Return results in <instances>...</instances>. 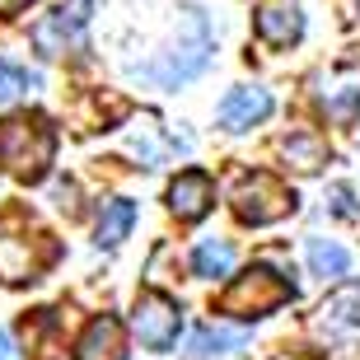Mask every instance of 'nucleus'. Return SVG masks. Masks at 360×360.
Here are the masks:
<instances>
[{
  "mask_svg": "<svg viewBox=\"0 0 360 360\" xmlns=\"http://www.w3.org/2000/svg\"><path fill=\"white\" fill-rule=\"evenodd\" d=\"M56 155V131L42 112H10L0 122V164L19 183H42Z\"/></svg>",
  "mask_w": 360,
  "mask_h": 360,
  "instance_id": "1",
  "label": "nucleus"
},
{
  "mask_svg": "<svg viewBox=\"0 0 360 360\" xmlns=\"http://www.w3.org/2000/svg\"><path fill=\"white\" fill-rule=\"evenodd\" d=\"M285 300H295V285L281 276L276 267H248L225 295H220V314H234V319H262V314L281 309Z\"/></svg>",
  "mask_w": 360,
  "mask_h": 360,
  "instance_id": "2",
  "label": "nucleus"
},
{
  "mask_svg": "<svg viewBox=\"0 0 360 360\" xmlns=\"http://www.w3.org/2000/svg\"><path fill=\"white\" fill-rule=\"evenodd\" d=\"M47 262H52V243L42 234H33V229H24L19 215H5L0 220V281L5 285H24Z\"/></svg>",
  "mask_w": 360,
  "mask_h": 360,
  "instance_id": "3",
  "label": "nucleus"
},
{
  "mask_svg": "<svg viewBox=\"0 0 360 360\" xmlns=\"http://www.w3.org/2000/svg\"><path fill=\"white\" fill-rule=\"evenodd\" d=\"M295 211V192L276 174H243L234 187V215L243 225H276Z\"/></svg>",
  "mask_w": 360,
  "mask_h": 360,
  "instance_id": "4",
  "label": "nucleus"
},
{
  "mask_svg": "<svg viewBox=\"0 0 360 360\" xmlns=\"http://www.w3.org/2000/svg\"><path fill=\"white\" fill-rule=\"evenodd\" d=\"M94 5L98 0H66V5H56L52 14H42L38 24H33V47L42 56H61L70 47H80L84 42V28L94 19Z\"/></svg>",
  "mask_w": 360,
  "mask_h": 360,
  "instance_id": "5",
  "label": "nucleus"
},
{
  "mask_svg": "<svg viewBox=\"0 0 360 360\" xmlns=\"http://www.w3.org/2000/svg\"><path fill=\"white\" fill-rule=\"evenodd\" d=\"M314 337H319L333 356L360 351V290H356V285L337 290L333 300L319 309V319H314Z\"/></svg>",
  "mask_w": 360,
  "mask_h": 360,
  "instance_id": "6",
  "label": "nucleus"
},
{
  "mask_svg": "<svg viewBox=\"0 0 360 360\" xmlns=\"http://www.w3.org/2000/svg\"><path fill=\"white\" fill-rule=\"evenodd\" d=\"M131 328L141 337L146 351H169L178 342V328H183V309L160 290H146L136 300V314H131Z\"/></svg>",
  "mask_w": 360,
  "mask_h": 360,
  "instance_id": "7",
  "label": "nucleus"
},
{
  "mask_svg": "<svg viewBox=\"0 0 360 360\" xmlns=\"http://www.w3.org/2000/svg\"><path fill=\"white\" fill-rule=\"evenodd\" d=\"M253 28L257 38L267 42V47H295L300 42V33H304V14H300V5L295 0H262L253 10Z\"/></svg>",
  "mask_w": 360,
  "mask_h": 360,
  "instance_id": "8",
  "label": "nucleus"
},
{
  "mask_svg": "<svg viewBox=\"0 0 360 360\" xmlns=\"http://www.w3.org/2000/svg\"><path fill=\"white\" fill-rule=\"evenodd\" d=\"M271 89H262V84H239V89H229V98L220 103V127L225 131H253V127H262V122L271 117Z\"/></svg>",
  "mask_w": 360,
  "mask_h": 360,
  "instance_id": "9",
  "label": "nucleus"
},
{
  "mask_svg": "<svg viewBox=\"0 0 360 360\" xmlns=\"http://www.w3.org/2000/svg\"><path fill=\"white\" fill-rule=\"evenodd\" d=\"M215 206V183L211 174H201V169H187L169 183V211L178 220H201V215Z\"/></svg>",
  "mask_w": 360,
  "mask_h": 360,
  "instance_id": "10",
  "label": "nucleus"
},
{
  "mask_svg": "<svg viewBox=\"0 0 360 360\" xmlns=\"http://www.w3.org/2000/svg\"><path fill=\"white\" fill-rule=\"evenodd\" d=\"M75 356L80 360H127V333H122V323L112 319V314L94 319L89 328H84Z\"/></svg>",
  "mask_w": 360,
  "mask_h": 360,
  "instance_id": "11",
  "label": "nucleus"
},
{
  "mask_svg": "<svg viewBox=\"0 0 360 360\" xmlns=\"http://www.w3.org/2000/svg\"><path fill=\"white\" fill-rule=\"evenodd\" d=\"M281 155L295 174H319L328 164V141H323L314 127H295L290 136H281Z\"/></svg>",
  "mask_w": 360,
  "mask_h": 360,
  "instance_id": "12",
  "label": "nucleus"
},
{
  "mask_svg": "<svg viewBox=\"0 0 360 360\" xmlns=\"http://www.w3.org/2000/svg\"><path fill=\"white\" fill-rule=\"evenodd\" d=\"M243 342H248V333L243 328H225V323H201L197 333H192V342H187V351L197 360H215V356H229V351H239Z\"/></svg>",
  "mask_w": 360,
  "mask_h": 360,
  "instance_id": "13",
  "label": "nucleus"
},
{
  "mask_svg": "<svg viewBox=\"0 0 360 360\" xmlns=\"http://www.w3.org/2000/svg\"><path fill=\"white\" fill-rule=\"evenodd\" d=\"M229 267H234V243L229 239H201L192 248V271L197 276L215 281V276H229Z\"/></svg>",
  "mask_w": 360,
  "mask_h": 360,
  "instance_id": "14",
  "label": "nucleus"
},
{
  "mask_svg": "<svg viewBox=\"0 0 360 360\" xmlns=\"http://www.w3.org/2000/svg\"><path fill=\"white\" fill-rule=\"evenodd\" d=\"M309 271L323 281H337L351 271V253L333 239H309Z\"/></svg>",
  "mask_w": 360,
  "mask_h": 360,
  "instance_id": "15",
  "label": "nucleus"
},
{
  "mask_svg": "<svg viewBox=\"0 0 360 360\" xmlns=\"http://www.w3.org/2000/svg\"><path fill=\"white\" fill-rule=\"evenodd\" d=\"M131 220H136L131 201H108L103 215H98V229H94V243H98V248H117V243L127 239Z\"/></svg>",
  "mask_w": 360,
  "mask_h": 360,
  "instance_id": "16",
  "label": "nucleus"
},
{
  "mask_svg": "<svg viewBox=\"0 0 360 360\" xmlns=\"http://www.w3.org/2000/svg\"><path fill=\"white\" fill-rule=\"evenodd\" d=\"M28 89H38V75L24 70L19 61H10V56H0V103H10V98H19Z\"/></svg>",
  "mask_w": 360,
  "mask_h": 360,
  "instance_id": "17",
  "label": "nucleus"
},
{
  "mask_svg": "<svg viewBox=\"0 0 360 360\" xmlns=\"http://www.w3.org/2000/svg\"><path fill=\"white\" fill-rule=\"evenodd\" d=\"M0 360H19V351H14V337L0 328Z\"/></svg>",
  "mask_w": 360,
  "mask_h": 360,
  "instance_id": "18",
  "label": "nucleus"
},
{
  "mask_svg": "<svg viewBox=\"0 0 360 360\" xmlns=\"http://www.w3.org/2000/svg\"><path fill=\"white\" fill-rule=\"evenodd\" d=\"M351 108H356V94H342V98L333 103V112L337 117H351Z\"/></svg>",
  "mask_w": 360,
  "mask_h": 360,
  "instance_id": "19",
  "label": "nucleus"
},
{
  "mask_svg": "<svg viewBox=\"0 0 360 360\" xmlns=\"http://www.w3.org/2000/svg\"><path fill=\"white\" fill-rule=\"evenodd\" d=\"M33 0H0V14H19V10H28Z\"/></svg>",
  "mask_w": 360,
  "mask_h": 360,
  "instance_id": "20",
  "label": "nucleus"
}]
</instances>
